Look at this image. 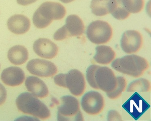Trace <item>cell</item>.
<instances>
[{
    "label": "cell",
    "instance_id": "obj_7",
    "mask_svg": "<svg viewBox=\"0 0 151 121\" xmlns=\"http://www.w3.org/2000/svg\"><path fill=\"white\" fill-rule=\"evenodd\" d=\"M85 26L82 19L76 15L67 17L66 24L54 34L57 41H61L69 37L81 36L84 32Z\"/></svg>",
    "mask_w": 151,
    "mask_h": 121
},
{
    "label": "cell",
    "instance_id": "obj_23",
    "mask_svg": "<svg viewBox=\"0 0 151 121\" xmlns=\"http://www.w3.org/2000/svg\"><path fill=\"white\" fill-rule=\"evenodd\" d=\"M117 79L118 84L116 87L112 92L106 94L108 97L111 99H116L119 97L122 92L125 90L127 84L126 80L123 77H117Z\"/></svg>",
    "mask_w": 151,
    "mask_h": 121
},
{
    "label": "cell",
    "instance_id": "obj_13",
    "mask_svg": "<svg viewBox=\"0 0 151 121\" xmlns=\"http://www.w3.org/2000/svg\"><path fill=\"white\" fill-rule=\"evenodd\" d=\"M33 49L37 55L47 59L55 58L58 52V47L55 43L45 38L37 40L33 45Z\"/></svg>",
    "mask_w": 151,
    "mask_h": 121
},
{
    "label": "cell",
    "instance_id": "obj_27",
    "mask_svg": "<svg viewBox=\"0 0 151 121\" xmlns=\"http://www.w3.org/2000/svg\"><path fill=\"white\" fill-rule=\"evenodd\" d=\"M60 1L64 3H69L74 1L75 0H60Z\"/></svg>",
    "mask_w": 151,
    "mask_h": 121
},
{
    "label": "cell",
    "instance_id": "obj_4",
    "mask_svg": "<svg viewBox=\"0 0 151 121\" xmlns=\"http://www.w3.org/2000/svg\"><path fill=\"white\" fill-rule=\"evenodd\" d=\"M56 85L68 88L75 96L82 95L85 91L86 82L82 73L76 69L70 70L66 74L60 73L54 77Z\"/></svg>",
    "mask_w": 151,
    "mask_h": 121
},
{
    "label": "cell",
    "instance_id": "obj_26",
    "mask_svg": "<svg viewBox=\"0 0 151 121\" xmlns=\"http://www.w3.org/2000/svg\"><path fill=\"white\" fill-rule=\"evenodd\" d=\"M37 1V0H17L18 4L23 6L30 5Z\"/></svg>",
    "mask_w": 151,
    "mask_h": 121
},
{
    "label": "cell",
    "instance_id": "obj_2",
    "mask_svg": "<svg viewBox=\"0 0 151 121\" xmlns=\"http://www.w3.org/2000/svg\"><path fill=\"white\" fill-rule=\"evenodd\" d=\"M111 66L116 71L135 78L144 74L149 68L146 59L135 55H128L116 59Z\"/></svg>",
    "mask_w": 151,
    "mask_h": 121
},
{
    "label": "cell",
    "instance_id": "obj_9",
    "mask_svg": "<svg viewBox=\"0 0 151 121\" xmlns=\"http://www.w3.org/2000/svg\"><path fill=\"white\" fill-rule=\"evenodd\" d=\"M81 105L83 110L87 114L92 115H97L101 113L104 108V98L99 92L89 91L83 97Z\"/></svg>",
    "mask_w": 151,
    "mask_h": 121
},
{
    "label": "cell",
    "instance_id": "obj_21",
    "mask_svg": "<svg viewBox=\"0 0 151 121\" xmlns=\"http://www.w3.org/2000/svg\"><path fill=\"white\" fill-rule=\"evenodd\" d=\"M150 89V83L148 80L140 79L131 82L128 87L127 92H148Z\"/></svg>",
    "mask_w": 151,
    "mask_h": 121
},
{
    "label": "cell",
    "instance_id": "obj_3",
    "mask_svg": "<svg viewBox=\"0 0 151 121\" xmlns=\"http://www.w3.org/2000/svg\"><path fill=\"white\" fill-rule=\"evenodd\" d=\"M16 104L20 112L42 120L50 118L51 115L47 107L36 97L29 92L20 94L16 100Z\"/></svg>",
    "mask_w": 151,
    "mask_h": 121
},
{
    "label": "cell",
    "instance_id": "obj_22",
    "mask_svg": "<svg viewBox=\"0 0 151 121\" xmlns=\"http://www.w3.org/2000/svg\"><path fill=\"white\" fill-rule=\"evenodd\" d=\"M123 5L130 13L137 14L144 7V0H122Z\"/></svg>",
    "mask_w": 151,
    "mask_h": 121
},
{
    "label": "cell",
    "instance_id": "obj_20",
    "mask_svg": "<svg viewBox=\"0 0 151 121\" xmlns=\"http://www.w3.org/2000/svg\"><path fill=\"white\" fill-rule=\"evenodd\" d=\"M110 0H92L90 8L91 12L97 16H103L109 14V4Z\"/></svg>",
    "mask_w": 151,
    "mask_h": 121
},
{
    "label": "cell",
    "instance_id": "obj_11",
    "mask_svg": "<svg viewBox=\"0 0 151 121\" xmlns=\"http://www.w3.org/2000/svg\"><path fill=\"white\" fill-rule=\"evenodd\" d=\"M26 68L31 74L41 77H52L58 71L55 64L45 59H32L27 63Z\"/></svg>",
    "mask_w": 151,
    "mask_h": 121
},
{
    "label": "cell",
    "instance_id": "obj_17",
    "mask_svg": "<svg viewBox=\"0 0 151 121\" xmlns=\"http://www.w3.org/2000/svg\"><path fill=\"white\" fill-rule=\"evenodd\" d=\"M7 57L9 60L13 64L21 65L25 63L28 59V50L23 46H14L9 50Z\"/></svg>",
    "mask_w": 151,
    "mask_h": 121
},
{
    "label": "cell",
    "instance_id": "obj_16",
    "mask_svg": "<svg viewBox=\"0 0 151 121\" xmlns=\"http://www.w3.org/2000/svg\"><path fill=\"white\" fill-rule=\"evenodd\" d=\"M25 85L29 91L37 97L44 98L48 96V88L39 78L33 76L28 77L26 79Z\"/></svg>",
    "mask_w": 151,
    "mask_h": 121
},
{
    "label": "cell",
    "instance_id": "obj_25",
    "mask_svg": "<svg viewBox=\"0 0 151 121\" xmlns=\"http://www.w3.org/2000/svg\"><path fill=\"white\" fill-rule=\"evenodd\" d=\"M7 93L6 89L0 83V106L4 104L6 101Z\"/></svg>",
    "mask_w": 151,
    "mask_h": 121
},
{
    "label": "cell",
    "instance_id": "obj_1",
    "mask_svg": "<svg viewBox=\"0 0 151 121\" xmlns=\"http://www.w3.org/2000/svg\"><path fill=\"white\" fill-rule=\"evenodd\" d=\"M66 14L65 8L60 3L45 2L35 12L33 16V23L38 29H44L48 27L53 20L62 19Z\"/></svg>",
    "mask_w": 151,
    "mask_h": 121
},
{
    "label": "cell",
    "instance_id": "obj_18",
    "mask_svg": "<svg viewBox=\"0 0 151 121\" xmlns=\"http://www.w3.org/2000/svg\"><path fill=\"white\" fill-rule=\"evenodd\" d=\"M96 53L93 59L96 62L102 65H108L112 62L116 57V53L109 46L100 45L96 48Z\"/></svg>",
    "mask_w": 151,
    "mask_h": 121
},
{
    "label": "cell",
    "instance_id": "obj_24",
    "mask_svg": "<svg viewBox=\"0 0 151 121\" xmlns=\"http://www.w3.org/2000/svg\"><path fill=\"white\" fill-rule=\"evenodd\" d=\"M99 66L92 65L88 68L86 72V79L89 85L93 89H99L95 82V73Z\"/></svg>",
    "mask_w": 151,
    "mask_h": 121
},
{
    "label": "cell",
    "instance_id": "obj_6",
    "mask_svg": "<svg viewBox=\"0 0 151 121\" xmlns=\"http://www.w3.org/2000/svg\"><path fill=\"white\" fill-rule=\"evenodd\" d=\"M88 39L96 45L107 43L110 41L113 35L111 25L102 20L95 21L90 23L86 31Z\"/></svg>",
    "mask_w": 151,
    "mask_h": 121
},
{
    "label": "cell",
    "instance_id": "obj_14",
    "mask_svg": "<svg viewBox=\"0 0 151 121\" xmlns=\"http://www.w3.org/2000/svg\"><path fill=\"white\" fill-rule=\"evenodd\" d=\"M25 79L24 71L17 67H11L5 69L1 75V79L6 85L17 86L22 84Z\"/></svg>",
    "mask_w": 151,
    "mask_h": 121
},
{
    "label": "cell",
    "instance_id": "obj_15",
    "mask_svg": "<svg viewBox=\"0 0 151 121\" xmlns=\"http://www.w3.org/2000/svg\"><path fill=\"white\" fill-rule=\"evenodd\" d=\"M8 29L15 35H21L26 33L30 28V21L25 15L18 14L13 15L8 20Z\"/></svg>",
    "mask_w": 151,
    "mask_h": 121
},
{
    "label": "cell",
    "instance_id": "obj_19",
    "mask_svg": "<svg viewBox=\"0 0 151 121\" xmlns=\"http://www.w3.org/2000/svg\"><path fill=\"white\" fill-rule=\"evenodd\" d=\"M109 12L113 17L118 20H124L130 15L123 5L122 0H110Z\"/></svg>",
    "mask_w": 151,
    "mask_h": 121
},
{
    "label": "cell",
    "instance_id": "obj_10",
    "mask_svg": "<svg viewBox=\"0 0 151 121\" xmlns=\"http://www.w3.org/2000/svg\"><path fill=\"white\" fill-rule=\"evenodd\" d=\"M150 107V105L137 92L122 105V107L135 120H138Z\"/></svg>",
    "mask_w": 151,
    "mask_h": 121
},
{
    "label": "cell",
    "instance_id": "obj_5",
    "mask_svg": "<svg viewBox=\"0 0 151 121\" xmlns=\"http://www.w3.org/2000/svg\"><path fill=\"white\" fill-rule=\"evenodd\" d=\"M58 121H83L78 100L72 96L67 95L60 99L58 107Z\"/></svg>",
    "mask_w": 151,
    "mask_h": 121
},
{
    "label": "cell",
    "instance_id": "obj_12",
    "mask_svg": "<svg viewBox=\"0 0 151 121\" xmlns=\"http://www.w3.org/2000/svg\"><path fill=\"white\" fill-rule=\"evenodd\" d=\"M143 44V38L139 32L135 30L124 32L121 40V46L125 53H136L141 49Z\"/></svg>",
    "mask_w": 151,
    "mask_h": 121
},
{
    "label": "cell",
    "instance_id": "obj_28",
    "mask_svg": "<svg viewBox=\"0 0 151 121\" xmlns=\"http://www.w3.org/2000/svg\"><path fill=\"white\" fill-rule=\"evenodd\" d=\"M0 68H1V65H0Z\"/></svg>",
    "mask_w": 151,
    "mask_h": 121
},
{
    "label": "cell",
    "instance_id": "obj_8",
    "mask_svg": "<svg viewBox=\"0 0 151 121\" xmlns=\"http://www.w3.org/2000/svg\"><path fill=\"white\" fill-rule=\"evenodd\" d=\"M95 82L99 89L107 93L115 89L118 84L117 79L114 72L107 67L99 66L95 73Z\"/></svg>",
    "mask_w": 151,
    "mask_h": 121
}]
</instances>
